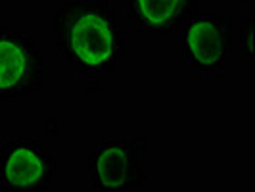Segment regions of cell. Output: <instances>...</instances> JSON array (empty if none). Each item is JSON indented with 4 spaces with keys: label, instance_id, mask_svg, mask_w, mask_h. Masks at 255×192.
Segmentation results:
<instances>
[{
    "label": "cell",
    "instance_id": "6da1fadb",
    "mask_svg": "<svg viewBox=\"0 0 255 192\" xmlns=\"http://www.w3.org/2000/svg\"><path fill=\"white\" fill-rule=\"evenodd\" d=\"M60 58L75 75L100 81L125 58L127 40L108 0H64L52 15Z\"/></svg>",
    "mask_w": 255,
    "mask_h": 192
},
{
    "label": "cell",
    "instance_id": "7a4b0ae2",
    "mask_svg": "<svg viewBox=\"0 0 255 192\" xmlns=\"http://www.w3.org/2000/svg\"><path fill=\"white\" fill-rule=\"evenodd\" d=\"M46 85V56L27 31L0 27V102L29 98Z\"/></svg>",
    "mask_w": 255,
    "mask_h": 192
},
{
    "label": "cell",
    "instance_id": "3957f363",
    "mask_svg": "<svg viewBox=\"0 0 255 192\" xmlns=\"http://www.w3.org/2000/svg\"><path fill=\"white\" fill-rule=\"evenodd\" d=\"M232 15L196 13L179 31L184 64L205 77H223L230 69L232 56Z\"/></svg>",
    "mask_w": 255,
    "mask_h": 192
},
{
    "label": "cell",
    "instance_id": "277c9868",
    "mask_svg": "<svg viewBox=\"0 0 255 192\" xmlns=\"http://www.w3.org/2000/svg\"><path fill=\"white\" fill-rule=\"evenodd\" d=\"M148 150V139H96L90 144L89 179L92 191H138L148 181L140 166V152Z\"/></svg>",
    "mask_w": 255,
    "mask_h": 192
},
{
    "label": "cell",
    "instance_id": "5b68a950",
    "mask_svg": "<svg viewBox=\"0 0 255 192\" xmlns=\"http://www.w3.org/2000/svg\"><path fill=\"white\" fill-rule=\"evenodd\" d=\"M60 179V160L40 141L6 139L0 142L2 191H48Z\"/></svg>",
    "mask_w": 255,
    "mask_h": 192
},
{
    "label": "cell",
    "instance_id": "8992f818",
    "mask_svg": "<svg viewBox=\"0 0 255 192\" xmlns=\"http://www.w3.org/2000/svg\"><path fill=\"white\" fill-rule=\"evenodd\" d=\"M125 13L142 33L167 37L198 13V0H125Z\"/></svg>",
    "mask_w": 255,
    "mask_h": 192
},
{
    "label": "cell",
    "instance_id": "52a82bcc",
    "mask_svg": "<svg viewBox=\"0 0 255 192\" xmlns=\"http://www.w3.org/2000/svg\"><path fill=\"white\" fill-rule=\"evenodd\" d=\"M254 17L246 15L240 21V48H242V58L248 64L254 62Z\"/></svg>",
    "mask_w": 255,
    "mask_h": 192
}]
</instances>
